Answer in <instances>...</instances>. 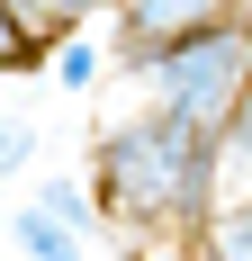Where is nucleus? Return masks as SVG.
Instances as JSON below:
<instances>
[{
  "mask_svg": "<svg viewBox=\"0 0 252 261\" xmlns=\"http://www.w3.org/2000/svg\"><path fill=\"white\" fill-rule=\"evenodd\" d=\"M90 198H99L108 252L162 234H198L216 216V144L198 126H180L162 108H135L90 144Z\"/></svg>",
  "mask_w": 252,
  "mask_h": 261,
  "instance_id": "1",
  "label": "nucleus"
},
{
  "mask_svg": "<svg viewBox=\"0 0 252 261\" xmlns=\"http://www.w3.org/2000/svg\"><path fill=\"white\" fill-rule=\"evenodd\" d=\"M135 90H144V108L216 135L225 108L252 90V0H225L198 36H180V45H162L153 63H135Z\"/></svg>",
  "mask_w": 252,
  "mask_h": 261,
  "instance_id": "2",
  "label": "nucleus"
},
{
  "mask_svg": "<svg viewBox=\"0 0 252 261\" xmlns=\"http://www.w3.org/2000/svg\"><path fill=\"white\" fill-rule=\"evenodd\" d=\"M216 9H225V0H117V18H108V54L135 72V63H153L162 45L198 36Z\"/></svg>",
  "mask_w": 252,
  "mask_h": 261,
  "instance_id": "3",
  "label": "nucleus"
},
{
  "mask_svg": "<svg viewBox=\"0 0 252 261\" xmlns=\"http://www.w3.org/2000/svg\"><path fill=\"white\" fill-rule=\"evenodd\" d=\"M9 243H18V261H90L81 225H72V216H54V207H36V198L9 216Z\"/></svg>",
  "mask_w": 252,
  "mask_h": 261,
  "instance_id": "4",
  "label": "nucleus"
},
{
  "mask_svg": "<svg viewBox=\"0 0 252 261\" xmlns=\"http://www.w3.org/2000/svg\"><path fill=\"white\" fill-rule=\"evenodd\" d=\"M108 63H117V54H108V27H72V36H54L45 45V72H54V90H99V72Z\"/></svg>",
  "mask_w": 252,
  "mask_h": 261,
  "instance_id": "5",
  "label": "nucleus"
},
{
  "mask_svg": "<svg viewBox=\"0 0 252 261\" xmlns=\"http://www.w3.org/2000/svg\"><path fill=\"white\" fill-rule=\"evenodd\" d=\"M189 261H252V189L216 198V216L189 234Z\"/></svg>",
  "mask_w": 252,
  "mask_h": 261,
  "instance_id": "6",
  "label": "nucleus"
},
{
  "mask_svg": "<svg viewBox=\"0 0 252 261\" xmlns=\"http://www.w3.org/2000/svg\"><path fill=\"white\" fill-rule=\"evenodd\" d=\"M9 18H18L36 45H54V36H72V27H108L117 0H9Z\"/></svg>",
  "mask_w": 252,
  "mask_h": 261,
  "instance_id": "7",
  "label": "nucleus"
},
{
  "mask_svg": "<svg viewBox=\"0 0 252 261\" xmlns=\"http://www.w3.org/2000/svg\"><path fill=\"white\" fill-rule=\"evenodd\" d=\"M216 144V198H234V189H252V90L225 108V126L207 135Z\"/></svg>",
  "mask_w": 252,
  "mask_h": 261,
  "instance_id": "8",
  "label": "nucleus"
},
{
  "mask_svg": "<svg viewBox=\"0 0 252 261\" xmlns=\"http://www.w3.org/2000/svg\"><path fill=\"white\" fill-rule=\"evenodd\" d=\"M27 198H36V207H54V216H72L81 234H99V198H90V171H81V180H72V171H45Z\"/></svg>",
  "mask_w": 252,
  "mask_h": 261,
  "instance_id": "9",
  "label": "nucleus"
},
{
  "mask_svg": "<svg viewBox=\"0 0 252 261\" xmlns=\"http://www.w3.org/2000/svg\"><path fill=\"white\" fill-rule=\"evenodd\" d=\"M0 72H45V45L9 18V0H0Z\"/></svg>",
  "mask_w": 252,
  "mask_h": 261,
  "instance_id": "10",
  "label": "nucleus"
},
{
  "mask_svg": "<svg viewBox=\"0 0 252 261\" xmlns=\"http://www.w3.org/2000/svg\"><path fill=\"white\" fill-rule=\"evenodd\" d=\"M36 162V117H0V180H18Z\"/></svg>",
  "mask_w": 252,
  "mask_h": 261,
  "instance_id": "11",
  "label": "nucleus"
}]
</instances>
